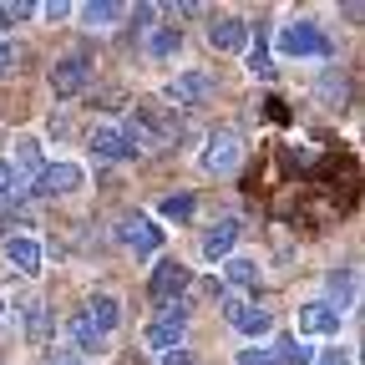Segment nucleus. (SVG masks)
Instances as JSON below:
<instances>
[{"label": "nucleus", "instance_id": "nucleus-15", "mask_svg": "<svg viewBox=\"0 0 365 365\" xmlns=\"http://www.w3.org/2000/svg\"><path fill=\"white\" fill-rule=\"evenodd\" d=\"M91 153L107 158V163H127V158H137L132 143L122 137V127H97V132H91Z\"/></svg>", "mask_w": 365, "mask_h": 365}, {"label": "nucleus", "instance_id": "nucleus-26", "mask_svg": "<svg viewBox=\"0 0 365 365\" xmlns=\"http://www.w3.org/2000/svg\"><path fill=\"white\" fill-rule=\"evenodd\" d=\"M244 66H249V76H259V81H269V76H274V61H269V51H264V46H254Z\"/></svg>", "mask_w": 365, "mask_h": 365}, {"label": "nucleus", "instance_id": "nucleus-28", "mask_svg": "<svg viewBox=\"0 0 365 365\" xmlns=\"http://www.w3.org/2000/svg\"><path fill=\"white\" fill-rule=\"evenodd\" d=\"M31 16H36V6H0V31L16 26V21H31Z\"/></svg>", "mask_w": 365, "mask_h": 365}, {"label": "nucleus", "instance_id": "nucleus-4", "mask_svg": "<svg viewBox=\"0 0 365 365\" xmlns=\"http://www.w3.org/2000/svg\"><path fill=\"white\" fill-rule=\"evenodd\" d=\"M340 325H345V309L335 299H309L294 309V340L299 335H340Z\"/></svg>", "mask_w": 365, "mask_h": 365}, {"label": "nucleus", "instance_id": "nucleus-1", "mask_svg": "<svg viewBox=\"0 0 365 365\" xmlns=\"http://www.w3.org/2000/svg\"><path fill=\"white\" fill-rule=\"evenodd\" d=\"M173 132H178V122H173V112H163V107H137V112L127 117V127H122V137L132 143V153H143V148H168Z\"/></svg>", "mask_w": 365, "mask_h": 365}, {"label": "nucleus", "instance_id": "nucleus-21", "mask_svg": "<svg viewBox=\"0 0 365 365\" xmlns=\"http://www.w3.org/2000/svg\"><path fill=\"white\" fill-rule=\"evenodd\" d=\"M269 350H274V360H279V365H309V360H314V350H309V345H299L294 335H279Z\"/></svg>", "mask_w": 365, "mask_h": 365}, {"label": "nucleus", "instance_id": "nucleus-5", "mask_svg": "<svg viewBox=\"0 0 365 365\" xmlns=\"http://www.w3.org/2000/svg\"><path fill=\"white\" fill-rule=\"evenodd\" d=\"M117 244L132 249V254H158L163 249V228L148 213H122L117 218Z\"/></svg>", "mask_w": 365, "mask_h": 365}, {"label": "nucleus", "instance_id": "nucleus-32", "mask_svg": "<svg viewBox=\"0 0 365 365\" xmlns=\"http://www.w3.org/2000/svg\"><path fill=\"white\" fill-rule=\"evenodd\" d=\"M163 365H193V360L182 355V350H178V355H163Z\"/></svg>", "mask_w": 365, "mask_h": 365}, {"label": "nucleus", "instance_id": "nucleus-20", "mask_svg": "<svg viewBox=\"0 0 365 365\" xmlns=\"http://www.w3.org/2000/svg\"><path fill=\"white\" fill-rule=\"evenodd\" d=\"M178 46H182V31L178 26H163V31L148 36V56L153 61H168V56H178Z\"/></svg>", "mask_w": 365, "mask_h": 365}, {"label": "nucleus", "instance_id": "nucleus-13", "mask_svg": "<svg viewBox=\"0 0 365 365\" xmlns=\"http://www.w3.org/2000/svg\"><path fill=\"white\" fill-rule=\"evenodd\" d=\"M234 244H239V218H218L208 234H203V259H228L234 254Z\"/></svg>", "mask_w": 365, "mask_h": 365}, {"label": "nucleus", "instance_id": "nucleus-34", "mask_svg": "<svg viewBox=\"0 0 365 365\" xmlns=\"http://www.w3.org/2000/svg\"><path fill=\"white\" fill-rule=\"evenodd\" d=\"M61 365H81V360H61Z\"/></svg>", "mask_w": 365, "mask_h": 365}, {"label": "nucleus", "instance_id": "nucleus-11", "mask_svg": "<svg viewBox=\"0 0 365 365\" xmlns=\"http://www.w3.org/2000/svg\"><path fill=\"white\" fill-rule=\"evenodd\" d=\"M86 81H91V61L86 56H66V61L51 66V91L56 97H76Z\"/></svg>", "mask_w": 365, "mask_h": 365}, {"label": "nucleus", "instance_id": "nucleus-17", "mask_svg": "<svg viewBox=\"0 0 365 365\" xmlns=\"http://www.w3.org/2000/svg\"><path fill=\"white\" fill-rule=\"evenodd\" d=\"M223 279L234 284V289H259V259L228 254V259H223Z\"/></svg>", "mask_w": 365, "mask_h": 365}, {"label": "nucleus", "instance_id": "nucleus-22", "mask_svg": "<svg viewBox=\"0 0 365 365\" xmlns=\"http://www.w3.org/2000/svg\"><path fill=\"white\" fill-rule=\"evenodd\" d=\"M26 193H31V182H26L11 163H0V203H21Z\"/></svg>", "mask_w": 365, "mask_h": 365}, {"label": "nucleus", "instance_id": "nucleus-2", "mask_svg": "<svg viewBox=\"0 0 365 365\" xmlns=\"http://www.w3.org/2000/svg\"><path fill=\"white\" fill-rule=\"evenodd\" d=\"M274 46H279V56H294V61H319V56H330V41L325 31H319L314 21H289L279 26V36H274Z\"/></svg>", "mask_w": 365, "mask_h": 365}, {"label": "nucleus", "instance_id": "nucleus-33", "mask_svg": "<svg viewBox=\"0 0 365 365\" xmlns=\"http://www.w3.org/2000/svg\"><path fill=\"white\" fill-rule=\"evenodd\" d=\"M0 325H6V304H0Z\"/></svg>", "mask_w": 365, "mask_h": 365}, {"label": "nucleus", "instance_id": "nucleus-7", "mask_svg": "<svg viewBox=\"0 0 365 365\" xmlns=\"http://www.w3.org/2000/svg\"><path fill=\"white\" fill-rule=\"evenodd\" d=\"M244 158V137L234 127H218L208 132V148H203V173H234Z\"/></svg>", "mask_w": 365, "mask_h": 365}, {"label": "nucleus", "instance_id": "nucleus-18", "mask_svg": "<svg viewBox=\"0 0 365 365\" xmlns=\"http://www.w3.org/2000/svg\"><path fill=\"white\" fill-rule=\"evenodd\" d=\"M122 16H127V6H117V0H91V6H81V21L91 31H112Z\"/></svg>", "mask_w": 365, "mask_h": 365}, {"label": "nucleus", "instance_id": "nucleus-16", "mask_svg": "<svg viewBox=\"0 0 365 365\" xmlns=\"http://www.w3.org/2000/svg\"><path fill=\"white\" fill-rule=\"evenodd\" d=\"M6 264L16 274H26V279H36L41 274V244L36 239H6Z\"/></svg>", "mask_w": 365, "mask_h": 365}, {"label": "nucleus", "instance_id": "nucleus-3", "mask_svg": "<svg viewBox=\"0 0 365 365\" xmlns=\"http://www.w3.org/2000/svg\"><path fill=\"white\" fill-rule=\"evenodd\" d=\"M182 335H188V309H182V304H163V314L148 325L143 340H148L153 355H173V350L182 345Z\"/></svg>", "mask_w": 365, "mask_h": 365}, {"label": "nucleus", "instance_id": "nucleus-25", "mask_svg": "<svg viewBox=\"0 0 365 365\" xmlns=\"http://www.w3.org/2000/svg\"><path fill=\"white\" fill-rule=\"evenodd\" d=\"M66 330H71V340H76V350H97V345H102V335H97V330H91V325H86V314H76V319H71V325H66Z\"/></svg>", "mask_w": 365, "mask_h": 365}, {"label": "nucleus", "instance_id": "nucleus-29", "mask_svg": "<svg viewBox=\"0 0 365 365\" xmlns=\"http://www.w3.org/2000/svg\"><path fill=\"white\" fill-rule=\"evenodd\" d=\"M314 365H355L350 350H314Z\"/></svg>", "mask_w": 365, "mask_h": 365}, {"label": "nucleus", "instance_id": "nucleus-10", "mask_svg": "<svg viewBox=\"0 0 365 365\" xmlns=\"http://www.w3.org/2000/svg\"><path fill=\"white\" fill-rule=\"evenodd\" d=\"M193 284V269L182 264V259H158V269H153V279H148V289H153V299H163V304H178V294Z\"/></svg>", "mask_w": 365, "mask_h": 365}, {"label": "nucleus", "instance_id": "nucleus-12", "mask_svg": "<svg viewBox=\"0 0 365 365\" xmlns=\"http://www.w3.org/2000/svg\"><path fill=\"white\" fill-rule=\"evenodd\" d=\"M208 46H213V51H244V46H249V26L239 16H218L208 26Z\"/></svg>", "mask_w": 365, "mask_h": 365}, {"label": "nucleus", "instance_id": "nucleus-23", "mask_svg": "<svg viewBox=\"0 0 365 365\" xmlns=\"http://www.w3.org/2000/svg\"><path fill=\"white\" fill-rule=\"evenodd\" d=\"M193 208H198V203H193V193H168V198L158 203V213H163L168 223H188V218H193Z\"/></svg>", "mask_w": 365, "mask_h": 365}, {"label": "nucleus", "instance_id": "nucleus-24", "mask_svg": "<svg viewBox=\"0 0 365 365\" xmlns=\"http://www.w3.org/2000/svg\"><path fill=\"white\" fill-rule=\"evenodd\" d=\"M26 335H31V340H46V335H51V309H46V299H31V304H26Z\"/></svg>", "mask_w": 365, "mask_h": 365}, {"label": "nucleus", "instance_id": "nucleus-30", "mask_svg": "<svg viewBox=\"0 0 365 365\" xmlns=\"http://www.w3.org/2000/svg\"><path fill=\"white\" fill-rule=\"evenodd\" d=\"M41 16H46V21H66L71 6H66V0H51V6H41Z\"/></svg>", "mask_w": 365, "mask_h": 365}, {"label": "nucleus", "instance_id": "nucleus-14", "mask_svg": "<svg viewBox=\"0 0 365 365\" xmlns=\"http://www.w3.org/2000/svg\"><path fill=\"white\" fill-rule=\"evenodd\" d=\"M86 325L97 330V335H112L122 325V299L117 294H97V299L86 304Z\"/></svg>", "mask_w": 365, "mask_h": 365}, {"label": "nucleus", "instance_id": "nucleus-27", "mask_svg": "<svg viewBox=\"0 0 365 365\" xmlns=\"http://www.w3.org/2000/svg\"><path fill=\"white\" fill-rule=\"evenodd\" d=\"M239 365H279V360H274L269 345H244V350H239Z\"/></svg>", "mask_w": 365, "mask_h": 365}, {"label": "nucleus", "instance_id": "nucleus-8", "mask_svg": "<svg viewBox=\"0 0 365 365\" xmlns=\"http://www.w3.org/2000/svg\"><path fill=\"white\" fill-rule=\"evenodd\" d=\"M213 91H218L213 71H182V76L168 81V102H178V107H208Z\"/></svg>", "mask_w": 365, "mask_h": 365}, {"label": "nucleus", "instance_id": "nucleus-35", "mask_svg": "<svg viewBox=\"0 0 365 365\" xmlns=\"http://www.w3.org/2000/svg\"><path fill=\"white\" fill-rule=\"evenodd\" d=\"M0 239H6V223H0Z\"/></svg>", "mask_w": 365, "mask_h": 365}, {"label": "nucleus", "instance_id": "nucleus-9", "mask_svg": "<svg viewBox=\"0 0 365 365\" xmlns=\"http://www.w3.org/2000/svg\"><path fill=\"white\" fill-rule=\"evenodd\" d=\"M76 188H86V168H81V163H51V168H41V178H36L31 193H41V198H66V193H76Z\"/></svg>", "mask_w": 365, "mask_h": 365}, {"label": "nucleus", "instance_id": "nucleus-19", "mask_svg": "<svg viewBox=\"0 0 365 365\" xmlns=\"http://www.w3.org/2000/svg\"><path fill=\"white\" fill-rule=\"evenodd\" d=\"M11 168H16V173L31 182V188H36V178H41V143H36V137H21V143H16Z\"/></svg>", "mask_w": 365, "mask_h": 365}, {"label": "nucleus", "instance_id": "nucleus-6", "mask_svg": "<svg viewBox=\"0 0 365 365\" xmlns=\"http://www.w3.org/2000/svg\"><path fill=\"white\" fill-rule=\"evenodd\" d=\"M223 319H228L239 335H249L254 345H259V335L274 330V314H269L264 304H249V299H234V294H223Z\"/></svg>", "mask_w": 365, "mask_h": 365}, {"label": "nucleus", "instance_id": "nucleus-31", "mask_svg": "<svg viewBox=\"0 0 365 365\" xmlns=\"http://www.w3.org/2000/svg\"><path fill=\"white\" fill-rule=\"evenodd\" d=\"M6 71H16V46L0 41V76H6Z\"/></svg>", "mask_w": 365, "mask_h": 365}]
</instances>
